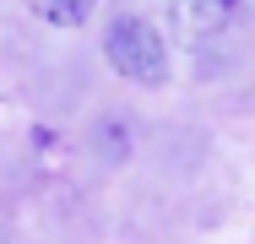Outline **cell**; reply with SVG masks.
Instances as JSON below:
<instances>
[{"label": "cell", "instance_id": "1", "mask_svg": "<svg viewBox=\"0 0 255 244\" xmlns=\"http://www.w3.org/2000/svg\"><path fill=\"white\" fill-rule=\"evenodd\" d=\"M103 60L125 82H136V87H163L168 82V38L157 33L141 11L109 16V27H103Z\"/></svg>", "mask_w": 255, "mask_h": 244}, {"label": "cell", "instance_id": "2", "mask_svg": "<svg viewBox=\"0 0 255 244\" xmlns=\"http://www.w3.org/2000/svg\"><path fill=\"white\" fill-rule=\"evenodd\" d=\"M245 0H174V33L185 49H212L239 27Z\"/></svg>", "mask_w": 255, "mask_h": 244}, {"label": "cell", "instance_id": "3", "mask_svg": "<svg viewBox=\"0 0 255 244\" xmlns=\"http://www.w3.org/2000/svg\"><path fill=\"white\" fill-rule=\"evenodd\" d=\"M27 5L49 27H87V16L98 11V0H27Z\"/></svg>", "mask_w": 255, "mask_h": 244}]
</instances>
